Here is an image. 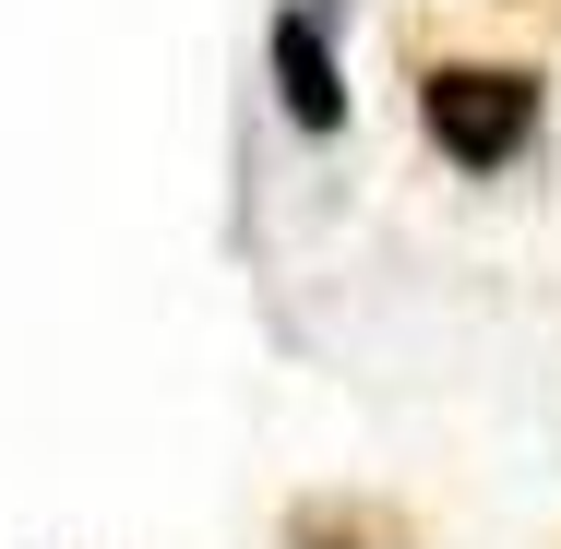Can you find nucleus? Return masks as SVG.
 I'll list each match as a JSON object with an SVG mask.
<instances>
[{
    "instance_id": "obj_1",
    "label": "nucleus",
    "mask_w": 561,
    "mask_h": 549,
    "mask_svg": "<svg viewBox=\"0 0 561 549\" xmlns=\"http://www.w3.org/2000/svg\"><path fill=\"white\" fill-rule=\"evenodd\" d=\"M419 144L454 180H514L550 144V72L538 60H419Z\"/></svg>"
},
{
    "instance_id": "obj_2",
    "label": "nucleus",
    "mask_w": 561,
    "mask_h": 549,
    "mask_svg": "<svg viewBox=\"0 0 561 549\" xmlns=\"http://www.w3.org/2000/svg\"><path fill=\"white\" fill-rule=\"evenodd\" d=\"M335 24H346V0H275V12H263V72H275V119H287L299 144H346V119H358Z\"/></svg>"
},
{
    "instance_id": "obj_3",
    "label": "nucleus",
    "mask_w": 561,
    "mask_h": 549,
    "mask_svg": "<svg viewBox=\"0 0 561 549\" xmlns=\"http://www.w3.org/2000/svg\"><path fill=\"white\" fill-rule=\"evenodd\" d=\"M287 549H419V526L370 490H299L287 502Z\"/></svg>"
}]
</instances>
